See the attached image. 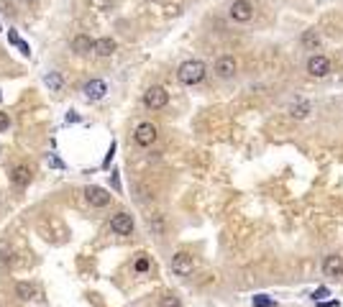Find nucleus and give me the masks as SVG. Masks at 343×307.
I'll use <instances>...</instances> for the list:
<instances>
[{
    "instance_id": "obj_1",
    "label": "nucleus",
    "mask_w": 343,
    "mask_h": 307,
    "mask_svg": "<svg viewBox=\"0 0 343 307\" xmlns=\"http://www.w3.org/2000/svg\"><path fill=\"white\" fill-rule=\"evenodd\" d=\"M207 74V67L205 61L200 59H185L180 67H177V80H180L185 87H192V85H200Z\"/></svg>"
},
{
    "instance_id": "obj_2",
    "label": "nucleus",
    "mask_w": 343,
    "mask_h": 307,
    "mask_svg": "<svg viewBox=\"0 0 343 307\" xmlns=\"http://www.w3.org/2000/svg\"><path fill=\"white\" fill-rule=\"evenodd\" d=\"M305 72L312 77V80H325V77L333 72V64L325 54H310L307 61H305Z\"/></svg>"
},
{
    "instance_id": "obj_3",
    "label": "nucleus",
    "mask_w": 343,
    "mask_h": 307,
    "mask_svg": "<svg viewBox=\"0 0 343 307\" xmlns=\"http://www.w3.org/2000/svg\"><path fill=\"white\" fill-rule=\"evenodd\" d=\"M213 72H215L218 80H223V82L233 80V77L238 74V61H236V56H233V54H220V56L215 59Z\"/></svg>"
},
{
    "instance_id": "obj_4",
    "label": "nucleus",
    "mask_w": 343,
    "mask_h": 307,
    "mask_svg": "<svg viewBox=\"0 0 343 307\" xmlns=\"http://www.w3.org/2000/svg\"><path fill=\"white\" fill-rule=\"evenodd\" d=\"M167 102H169V92L164 90V87H159V85L148 87L144 92V105L148 107V110H164Z\"/></svg>"
},
{
    "instance_id": "obj_5",
    "label": "nucleus",
    "mask_w": 343,
    "mask_h": 307,
    "mask_svg": "<svg viewBox=\"0 0 343 307\" xmlns=\"http://www.w3.org/2000/svg\"><path fill=\"white\" fill-rule=\"evenodd\" d=\"M82 195L87 200V205H93V207H108L110 200H113V195L105 187H98V184H87L82 190Z\"/></svg>"
},
{
    "instance_id": "obj_6",
    "label": "nucleus",
    "mask_w": 343,
    "mask_h": 307,
    "mask_svg": "<svg viewBox=\"0 0 343 307\" xmlns=\"http://www.w3.org/2000/svg\"><path fill=\"white\" fill-rule=\"evenodd\" d=\"M133 228H136V223H133V215L126 212V210H118L113 218H110V230L115 236H133Z\"/></svg>"
},
{
    "instance_id": "obj_7",
    "label": "nucleus",
    "mask_w": 343,
    "mask_h": 307,
    "mask_svg": "<svg viewBox=\"0 0 343 307\" xmlns=\"http://www.w3.org/2000/svg\"><path fill=\"white\" fill-rule=\"evenodd\" d=\"M228 18L233 23H248L253 18V3H248V0H233L228 5Z\"/></svg>"
},
{
    "instance_id": "obj_8",
    "label": "nucleus",
    "mask_w": 343,
    "mask_h": 307,
    "mask_svg": "<svg viewBox=\"0 0 343 307\" xmlns=\"http://www.w3.org/2000/svg\"><path fill=\"white\" fill-rule=\"evenodd\" d=\"M169 266L177 276H190L195 271V258H192V254H187V251H177L169 261Z\"/></svg>"
},
{
    "instance_id": "obj_9",
    "label": "nucleus",
    "mask_w": 343,
    "mask_h": 307,
    "mask_svg": "<svg viewBox=\"0 0 343 307\" xmlns=\"http://www.w3.org/2000/svg\"><path fill=\"white\" fill-rule=\"evenodd\" d=\"M156 136H159V131H156V126L154 123H148V120H144V123H139L136 128H133V141H136L139 146H151L154 141H156Z\"/></svg>"
},
{
    "instance_id": "obj_10",
    "label": "nucleus",
    "mask_w": 343,
    "mask_h": 307,
    "mask_svg": "<svg viewBox=\"0 0 343 307\" xmlns=\"http://www.w3.org/2000/svg\"><path fill=\"white\" fill-rule=\"evenodd\" d=\"M323 274L328 276V279H341L343 276V256L341 254H328L323 258Z\"/></svg>"
},
{
    "instance_id": "obj_11",
    "label": "nucleus",
    "mask_w": 343,
    "mask_h": 307,
    "mask_svg": "<svg viewBox=\"0 0 343 307\" xmlns=\"http://www.w3.org/2000/svg\"><path fill=\"white\" fill-rule=\"evenodd\" d=\"M82 95L90 100V102H98L108 95V82L105 80H90V82H85L82 87Z\"/></svg>"
},
{
    "instance_id": "obj_12",
    "label": "nucleus",
    "mask_w": 343,
    "mask_h": 307,
    "mask_svg": "<svg viewBox=\"0 0 343 307\" xmlns=\"http://www.w3.org/2000/svg\"><path fill=\"white\" fill-rule=\"evenodd\" d=\"M72 51L77 54V56H87V54H93V46H95V41L87 36V34H77L72 39Z\"/></svg>"
},
{
    "instance_id": "obj_13",
    "label": "nucleus",
    "mask_w": 343,
    "mask_h": 307,
    "mask_svg": "<svg viewBox=\"0 0 343 307\" xmlns=\"http://www.w3.org/2000/svg\"><path fill=\"white\" fill-rule=\"evenodd\" d=\"M115 49H118V44H115L110 36H102V39H98V41H95L93 54H98V56H113V54H115Z\"/></svg>"
},
{
    "instance_id": "obj_14",
    "label": "nucleus",
    "mask_w": 343,
    "mask_h": 307,
    "mask_svg": "<svg viewBox=\"0 0 343 307\" xmlns=\"http://www.w3.org/2000/svg\"><path fill=\"white\" fill-rule=\"evenodd\" d=\"M10 179H13V184H18V187L28 184V182H31V166H28V164L13 166V169H10Z\"/></svg>"
},
{
    "instance_id": "obj_15",
    "label": "nucleus",
    "mask_w": 343,
    "mask_h": 307,
    "mask_svg": "<svg viewBox=\"0 0 343 307\" xmlns=\"http://www.w3.org/2000/svg\"><path fill=\"white\" fill-rule=\"evenodd\" d=\"M310 113H312V105H310L307 100H297V102L290 105V115H292L294 120H305Z\"/></svg>"
},
{
    "instance_id": "obj_16",
    "label": "nucleus",
    "mask_w": 343,
    "mask_h": 307,
    "mask_svg": "<svg viewBox=\"0 0 343 307\" xmlns=\"http://www.w3.org/2000/svg\"><path fill=\"white\" fill-rule=\"evenodd\" d=\"M302 46H305V49H318V46H320V31L318 28L302 31Z\"/></svg>"
},
{
    "instance_id": "obj_17",
    "label": "nucleus",
    "mask_w": 343,
    "mask_h": 307,
    "mask_svg": "<svg viewBox=\"0 0 343 307\" xmlns=\"http://www.w3.org/2000/svg\"><path fill=\"white\" fill-rule=\"evenodd\" d=\"M44 85H47L51 92H62L64 87V77L59 72H47V77H44Z\"/></svg>"
},
{
    "instance_id": "obj_18",
    "label": "nucleus",
    "mask_w": 343,
    "mask_h": 307,
    "mask_svg": "<svg viewBox=\"0 0 343 307\" xmlns=\"http://www.w3.org/2000/svg\"><path fill=\"white\" fill-rule=\"evenodd\" d=\"M16 297L18 300H31V297H36V287L31 282H18L16 284Z\"/></svg>"
},
{
    "instance_id": "obj_19",
    "label": "nucleus",
    "mask_w": 343,
    "mask_h": 307,
    "mask_svg": "<svg viewBox=\"0 0 343 307\" xmlns=\"http://www.w3.org/2000/svg\"><path fill=\"white\" fill-rule=\"evenodd\" d=\"M148 269H151V261H148V256L146 254H139L136 261H133V271H136V274H146Z\"/></svg>"
},
{
    "instance_id": "obj_20",
    "label": "nucleus",
    "mask_w": 343,
    "mask_h": 307,
    "mask_svg": "<svg viewBox=\"0 0 343 307\" xmlns=\"http://www.w3.org/2000/svg\"><path fill=\"white\" fill-rule=\"evenodd\" d=\"M159 307H182V300L174 295V292H167V295L159 297Z\"/></svg>"
},
{
    "instance_id": "obj_21",
    "label": "nucleus",
    "mask_w": 343,
    "mask_h": 307,
    "mask_svg": "<svg viewBox=\"0 0 343 307\" xmlns=\"http://www.w3.org/2000/svg\"><path fill=\"white\" fill-rule=\"evenodd\" d=\"M274 305H277V302L269 300L266 295H256V297H253V307H274Z\"/></svg>"
},
{
    "instance_id": "obj_22",
    "label": "nucleus",
    "mask_w": 343,
    "mask_h": 307,
    "mask_svg": "<svg viewBox=\"0 0 343 307\" xmlns=\"http://www.w3.org/2000/svg\"><path fill=\"white\" fill-rule=\"evenodd\" d=\"M8 128H10V118H8V113L0 110V133H5Z\"/></svg>"
},
{
    "instance_id": "obj_23",
    "label": "nucleus",
    "mask_w": 343,
    "mask_h": 307,
    "mask_svg": "<svg viewBox=\"0 0 343 307\" xmlns=\"http://www.w3.org/2000/svg\"><path fill=\"white\" fill-rule=\"evenodd\" d=\"M47 161H49V166H54V169H64V161H62V159H56L54 154H49Z\"/></svg>"
},
{
    "instance_id": "obj_24",
    "label": "nucleus",
    "mask_w": 343,
    "mask_h": 307,
    "mask_svg": "<svg viewBox=\"0 0 343 307\" xmlns=\"http://www.w3.org/2000/svg\"><path fill=\"white\" fill-rule=\"evenodd\" d=\"M16 46L21 49V54H23V56H31V51H28V44H26V41H18Z\"/></svg>"
},
{
    "instance_id": "obj_25",
    "label": "nucleus",
    "mask_w": 343,
    "mask_h": 307,
    "mask_svg": "<svg viewBox=\"0 0 343 307\" xmlns=\"http://www.w3.org/2000/svg\"><path fill=\"white\" fill-rule=\"evenodd\" d=\"M8 39H10V44H18L21 39H18V34H16V31H10V34H8Z\"/></svg>"
},
{
    "instance_id": "obj_26",
    "label": "nucleus",
    "mask_w": 343,
    "mask_h": 307,
    "mask_svg": "<svg viewBox=\"0 0 343 307\" xmlns=\"http://www.w3.org/2000/svg\"><path fill=\"white\" fill-rule=\"evenodd\" d=\"M26 3H36V0H26Z\"/></svg>"
}]
</instances>
